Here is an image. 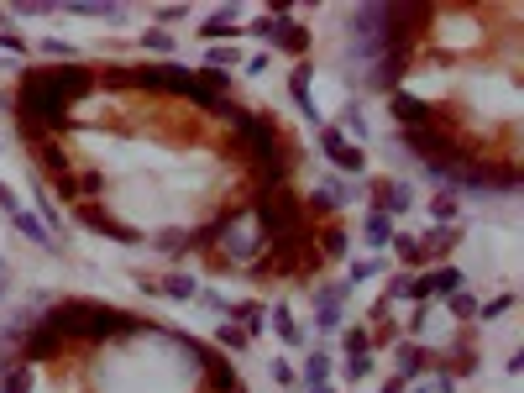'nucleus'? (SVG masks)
I'll list each match as a JSON object with an SVG mask.
<instances>
[{
	"label": "nucleus",
	"mask_w": 524,
	"mask_h": 393,
	"mask_svg": "<svg viewBox=\"0 0 524 393\" xmlns=\"http://www.w3.org/2000/svg\"><path fill=\"white\" fill-rule=\"evenodd\" d=\"M142 53H158V58H173V37H168L163 26H147V32H142Z\"/></svg>",
	"instance_id": "nucleus-24"
},
{
	"label": "nucleus",
	"mask_w": 524,
	"mask_h": 393,
	"mask_svg": "<svg viewBox=\"0 0 524 393\" xmlns=\"http://www.w3.org/2000/svg\"><path fill=\"white\" fill-rule=\"evenodd\" d=\"M11 294V268H5V257H0V299Z\"/></svg>",
	"instance_id": "nucleus-35"
},
{
	"label": "nucleus",
	"mask_w": 524,
	"mask_h": 393,
	"mask_svg": "<svg viewBox=\"0 0 524 393\" xmlns=\"http://www.w3.org/2000/svg\"><path fill=\"white\" fill-rule=\"evenodd\" d=\"M377 273H383V263H377V257H362V263L346 268V278H352V284H367V278H377Z\"/></svg>",
	"instance_id": "nucleus-27"
},
{
	"label": "nucleus",
	"mask_w": 524,
	"mask_h": 393,
	"mask_svg": "<svg viewBox=\"0 0 524 393\" xmlns=\"http://www.w3.org/2000/svg\"><path fill=\"white\" fill-rule=\"evenodd\" d=\"M310 299H314V331H335L341 315H346V284H320Z\"/></svg>",
	"instance_id": "nucleus-6"
},
{
	"label": "nucleus",
	"mask_w": 524,
	"mask_h": 393,
	"mask_svg": "<svg viewBox=\"0 0 524 393\" xmlns=\"http://www.w3.org/2000/svg\"><path fill=\"white\" fill-rule=\"evenodd\" d=\"M509 310H514V294H498L493 305H478V315H482V320H498V315H509Z\"/></svg>",
	"instance_id": "nucleus-29"
},
{
	"label": "nucleus",
	"mask_w": 524,
	"mask_h": 393,
	"mask_svg": "<svg viewBox=\"0 0 524 393\" xmlns=\"http://www.w3.org/2000/svg\"><path fill=\"white\" fill-rule=\"evenodd\" d=\"M362 242H367V247H388V242H394V221L373 210V215L362 221Z\"/></svg>",
	"instance_id": "nucleus-17"
},
{
	"label": "nucleus",
	"mask_w": 524,
	"mask_h": 393,
	"mask_svg": "<svg viewBox=\"0 0 524 393\" xmlns=\"http://www.w3.org/2000/svg\"><path fill=\"white\" fill-rule=\"evenodd\" d=\"M11 226H16L21 236H26V242H37L42 252H53V231L42 226L37 215H26V210H11Z\"/></svg>",
	"instance_id": "nucleus-13"
},
{
	"label": "nucleus",
	"mask_w": 524,
	"mask_h": 393,
	"mask_svg": "<svg viewBox=\"0 0 524 393\" xmlns=\"http://www.w3.org/2000/svg\"><path fill=\"white\" fill-rule=\"evenodd\" d=\"M341 126H346L352 137H367V121H362V110H356V105H346V110H341Z\"/></svg>",
	"instance_id": "nucleus-30"
},
{
	"label": "nucleus",
	"mask_w": 524,
	"mask_h": 393,
	"mask_svg": "<svg viewBox=\"0 0 524 393\" xmlns=\"http://www.w3.org/2000/svg\"><path fill=\"white\" fill-rule=\"evenodd\" d=\"M210 352L189 336L137 320L121 341L95 352V393H200Z\"/></svg>",
	"instance_id": "nucleus-1"
},
{
	"label": "nucleus",
	"mask_w": 524,
	"mask_h": 393,
	"mask_svg": "<svg viewBox=\"0 0 524 393\" xmlns=\"http://www.w3.org/2000/svg\"><path fill=\"white\" fill-rule=\"evenodd\" d=\"M257 37H268L272 47H283V53H293V58H304V53H310V32H304V26H289V21H262V26H257Z\"/></svg>",
	"instance_id": "nucleus-8"
},
{
	"label": "nucleus",
	"mask_w": 524,
	"mask_h": 393,
	"mask_svg": "<svg viewBox=\"0 0 524 393\" xmlns=\"http://www.w3.org/2000/svg\"><path fill=\"white\" fill-rule=\"evenodd\" d=\"M451 289H467V273L446 263V268L419 273L415 284H409V294H404V299H415V305H440V299H446Z\"/></svg>",
	"instance_id": "nucleus-4"
},
{
	"label": "nucleus",
	"mask_w": 524,
	"mask_h": 393,
	"mask_svg": "<svg viewBox=\"0 0 524 393\" xmlns=\"http://www.w3.org/2000/svg\"><path fill=\"white\" fill-rule=\"evenodd\" d=\"M32 383H37V367H26V362L0 373V393H32Z\"/></svg>",
	"instance_id": "nucleus-16"
},
{
	"label": "nucleus",
	"mask_w": 524,
	"mask_h": 393,
	"mask_svg": "<svg viewBox=\"0 0 524 393\" xmlns=\"http://www.w3.org/2000/svg\"><path fill=\"white\" fill-rule=\"evenodd\" d=\"M236 63H241V58H236V47H221V42L205 53V68H215V74H231Z\"/></svg>",
	"instance_id": "nucleus-25"
},
{
	"label": "nucleus",
	"mask_w": 524,
	"mask_h": 393,
	"mask_svg": "<svg viewBox=\"0 0 524 393\" xmlns=\"http://www.w3.org/2000/svg\"><path fill=\"white\" fill-rule=\"evenodd\" d=\"M95 89V74L68 63V68H42V74H26L16 89V121L21 126H47L53 137L58 131H74V116L68 105Z\"/></svg>",
	"instance_id": "nucleus-2"
},
{
	"label": "nucleus",
	"mask_w": 524,
	"mask_h": 393,
	"mask_svg": "<svg viewBox=\"0 0 524 393\" xmlns=\"http://www.w3.org/2000/svg\"><path fill=\"white\" fill-rule=\"evenodd\" d=\"M373 210L377 215H404V210H415V189L404 184V179H377L373 184Z\"/></svg>",
	"instance_id": "nucleus-7"
},
{
	"label": "nucleus",
	"mask_w": 524,
	"mask_h": 393,
	"mask_svg": "<svg viewBox=\"0 0 524 393\" xmlns=\"http://www.w3.org/2000/svg\"><path fill=\"white\" fill-rule=\"evenodd\" d=\"M189 16V5H163V11H158V21H184Z\"/></svg>",
	"instance_id": "nucleus-34"
},
{
	"label": "nucleus",
	"mask_w": 524,
	"mask_h": 393,
	"mask_svg": "<svg viewBox=\"0 0 524 393\" xmlns=\"http://www.w3.org/2000/svg\"><path fill=\"white\" fill-rule=\"evenodd\" d=\"M42 53H47V58H74V42H63V37H47V42H42Z\"/></svg>",
	"instance_id": "nucleus-31"
},
{
	"label": "nucleus",
	"mask_w": 524,
	"mask_h": 393,
	"mask_svg": "<svg viewBox=\"0 0 524 393\" xmlns=\"http://www.w3.org/2000/svg\"><path fill=\"white\" fill-rule=\"evenodd\" d=\"M268 320H272V331H278V341H283V346H299V341H304V331H299V320H293L289 305H272Z\"/></svg>",
	"instance_id": "nucleus-14"
},
{
	"label": "nucleus",
	"mask_w": 524,
	"mask_h": 393,
	"mask_svg": "<svg viewBox=\"0 0 524 393\" xmlns=\"http://www.w3.org/2000/svg\"><path fill=\"white\" fill-rule=\"evenodd\" d=\"M289 95H293V105L304 110V121L320 126V105H314V89H310V68H293L289 74Z\"/></svg>",
	"instance_id": "nucleus-12"
},
{
	"label": "nucleus",
	"mask_w": 524,
	"mask_h": 393,
	"mask_svg": "<svg viewBox=\"0 0 524 393\" xmlns=\"http://www.w3.org/2000/svg\"><path fill=\"white\" fill-rule=\"evenodd\" d=\"M226 32H236V11H231V5H221V11H215V16L205 21V26H200V37H226Z\"/></svg>",
	"instance_id": "nucleus-22"
},
{
	"label": "nucleus",
	"mask_w": 524,
	"mask_h": 393,
	"mask_svg": "<svg viewBox=\"0 0 524 393\" xmlns=\"http://www.w3.org/2000/svg\"><path fill=\"white\" fill-rule=\"evenodd\" d=\"M446 315H451V326H457V320H472V315H478V294H472V289H451V294H446Z\"/></svg>",
	"instance_id": "nucleus-18"
},
{
	"label": "nucleus",
	"mask_w": 524,
	"mask_h": 393,
	"mask_svg": "<svg viewBox=\"0 0 524 393\" xmlns=\"http://www.w3.org/2000/svg\"><path fill=\"white\" fill-rule=\"evenodd\" d=\"M425 367H430V352H425L419 341H398L394 346V377L398 383H415Z\"/></svg>",
	"instance_id": "nucleus-9"
},
{
	"label": "nucleus",
	"mask_w": 524,
	"mask_h": 393,
	"mask_svg": "<svg viewBox=\"0 0 524 393\" xmlns=\"http://www.w3.org/2000/svg\"><path fill=\"white\" fill-rule=\"evenodd\" d=\"M268 373H272V383H278V388H293V362H289V357H272Z\"/></svg>",
	"instance_id": "nucleus-28"
},
{
	"label": "nucleus",
	"mask_w": 524,
	"mask_h": 393,
	"mask_svg": "<svg viewBox=\"0 0 524 393\" xmlns=\"http://www.w3.org/2000/svg\"><path fill=\"white\" fill-rule=\"evenodd\" d=\"M152 294H163V299H194V294H200V284H194L189 273H168V278H163Z\"/></svg>",
	"instance_id": "nucleus-20"
},
{
	"label": "nucleus",
	"mask_w": 524,
	"mask_h": 393,
	"mask_svg": "<svg viewBox=\"0 0 524 393\" xmlns=\"http://www.w3.org/2000/svg\"><path fill=\"white\" fill-rule=\"evenodd\" d=\"M331 373H335V357L325 352V346H310V357H304V393L331 388Z\"/></svg>",
	"instance_id": "nucleus-10"
},
{
	"label": "nucleus",
	"mask_w": 524,
	"mask_h": 393,
	"mask_svg": "<svg viewBox=\"0 0 524 393\" xmlns=\"http://www.w3.org/2000/svg\"><path fill=\"white\" fill-rule=\"evenodd\" d=\"M310 393H335V388H310Z\"/></svg>",
	"instance_id": "nucleus-37"
},
{
	"label": "nucleus",
	"mask_w": 524,
	"mask_h": 393,
	"mask_svg": "<svg viewBox=\"0 0 524 393\" xmlns=\"http://www.w3.org/2000/svg\"><path fill=\"white\" fill-rule=\"evenodd\" d=\"M0 53H5V58L26 53V37H16V32H0Z\"/></svg>",
	"instance_id": "nucleus-32"
},
{
	"label": "nucleus",
	"mask_w": 524,
	"mask_h": 393,
	"mask_svg": "<svg viewBox=\"0 0 524 393\" xmlns=\"http://www.w3.org/2000/svg\"><path fill=\"white\" fill-rule=\"evenodd\" d=\"M215 341H221V346H226V352H247V341H252V336L241 331V326H231V320H226V326H221V331H215Z\"/></svg>",
	"instance_id": "nucleus-26"
},
{
	"label": "nucleus",
	"mask_w": 524,
	"mask_h": 393,
	"mask_svg": "<svg viewBox=\"0 0 524 393\" xmlns=\"http://www.w3.org/2000/svg\"><path fill=\"white\" fill-rule=\"evenodd\" d=\"M68 16H84V21H126L121 5H68Z\"/></svg>",
	"instance_id": "nucleus-23"
},
{
	"label": "nucleus",
	"mask_w": 524,
	"mask_h": 393,
	"mask_svg": "<svg viewBox=\"0 0 524 393\" xmlns=\"http://www.w3.org/2000/svg\"><path fill=\"white\" fill-rule=\"evenodd\" d=\"M320 152H325V158L341 168V173H362V168H367L362 147L346 142V137H341V126H320Z\"/></svg>",
	"instance_id": "nucleus-5"
},
{
	"label": "nucleus",
	"mask_w": 524,
	"mask_h": 393,
	"mask_svg": "<svg viewBox=\"0 0 524 393\" xmlns=\"http://www.w3.org/2000/svg\"><path fill=\"white\" fill-rule=\"evenodd\" d=\"M341 377H346V383H367V377H373V352H352L341 362Z\"/></svg>",
	"instance_id": "nucleus-21"
},
{
	"label": "nucleus",
	"mask_w": 524,
	"mask_h": 393,
	"mask_svg": "<svg viewBox=\"0 0 524 393\" xmlns=\"http://www.w3.org/2000/svg\"><path fill=\"white\" fill-rule=\"evenodd\" d=\"M0 210H5V215H11V210H21V200H16V189L5 184V179H0Z\"/></svg>",
	"instance_id": "nucleus-33"
},
{
	"label": "nucleus",
	"mask_w": 524,
	"mask_h": 393,
	"mask_svg": "<svg viewBox=\"0 0 524 393\" xmlns=\"http://www.w3.org/2000/svg\"><path fill=\"white\" fill-rule=\"evenodd\" d=\"M210 231H215V252L226 257L231 268H252V263L268 252V236H262V226H257V215H252L247 205L241 210H215Z\"/></svg>",
	"instance_id": "nucleus-3"
},
{
	"label": "nucleus",
	"mask_w": 524,
	"mask_h": 393,
	"mask_svg": "<svg viewBox=\"0 0 524 393\" xmlns=\"http://www.w3.org/2000/svg\"><path fill=\"white\" fill-rule=\"evenodd\" d=\"M314 205H320V210H341V205H352V189L341 184V179H320V184H314Z\"/></svg>",
	"instance_id": "nucleus-15"
},
{
	"label": "nucleus",
	"mask_w": 524,
	"mask_h": 393,
	"mask_svg": "<svg viewBox=\"0 0 524 393\" xmlns=\"http://www.w3.org/2000/svg\"><path fill=\"white\" fill-rule=\"evenodd\" d=\"M430 215H436V226H451L461 215V194H451V189H436V200H430Z\"/></svg>",
	"instance_id": "nucleus-19"
},
{
	"label": "nucleus",
	"mask_w": 524,
	"mask_h": 393,
	"mask_svg": "<svg viewBox=\"0 0 524 393\" xmlns=\"http://www.w3.org/2000/svg\"><path fill=\"white\" fill-rule=\"evenodd\" d=\"M142 242H152L163 257H184L189 242H194V231H189V226H163V231H147Z\"/></svg>",
	"instance_id": "nucleus-11"
},
{
	"label": "nucleus",
	"mask_w": 524,
	"mask_h": 393,
	"mask_svg": "<svg viewBox=\"0 0 524 393\" xmlns=\"http://www.w3.org/2000/svg\"><path fill=\"white\" fill-rule=\"evenodd\" d=\"M383 393H404V383H398V377H388V383H383Z\"/></svg>",
	"instance_id": "nucleus-36"
}]
</instances>
